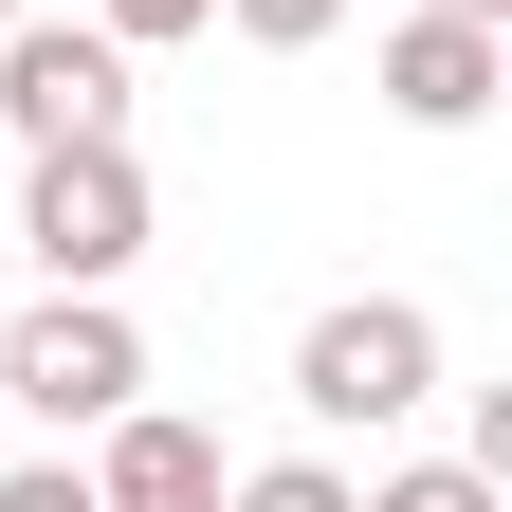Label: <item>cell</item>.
Returning <instances> with one entry per match:
<instances>
[{"mask_svg": "<svg viewBox=\"0 0 512 512\" xmlns=\"http://www.w3.org/2000/svg\"><path fill=\"white\" fill-rule=\"evenodd\" d=\"M293 403L330 421V439L421 421V403H439V311H421V293H330V311L293 330Z\"/></svg>", "mask_w": 512, "mask_h": 512, "instance_id": "6da1fadb", "label": "cell"}, {"mask_svg": "<svg viewBox=\"0 0 512 512\" xmlns=\"http://www.w3.org/2000/svg\"><path fill=\"white\" fill-rule=\"evenodd\" d=\"M19 256H37V293H110L128 256H147V165H128V128L19 165Z\"/></svg>", "mask_w": 512, "mask_h": 512, "instance_id": "7a4b0ae2", "label": "cell"}, {"mask_svg": "<svg viewBox=\"0 0 512 512\" xmlns=\"http://www.w3.org/2000/svg\"><path fill=\"white\" fill-rule=\"evenodd\" d=\"M0 403L55 421V439H92L110 403H147V330H128L110 293H37L19 330H0Z\"/></svg>", "mask_w": 512, "mask_h": 512, "instance_id": "3957f363", "label": "cell"}, {"mask_svg": "<svg viewBox=\"0 0 512 512\" xmlns=\"http://www.w3.org/2000/svg\"><path fill=\"white\" fill-rule=\"evenodd\" d=\"M0 128L19 147H110L128 128V37L110 19H0Z\"/></svg>", "mask_w": 512, "mask_h": 512, "instance_id": "277c9868", "label": "cell"}, {"mask_svg": "<svg viewBox=\"0 0 512 512\" xmlns=\"http://www.w3.org/2000/svg\"><path fill=\"white\" fill-rule=\"evenodd\" d=\"M494 92H512V19H439V0L384 19V110L403 128H476Z\"/></svg>", "mask_w": 512, "mask_h": 512, "instance_id": "5b68a950", "label": "cell"}, {"mask_svg": "<svg viewBox=\"0 0 512 512\" xmlns=\"http://www.w3.org/2000/svg\"><path fill=\"white\" fill-rule=\"evenodd\" d=\"M92 512H220V439L165 421V403H110L92 421Z\"/></svg>", "mask_w": 512, "mask_h": 512, "instance_id": "8992f818", "label": "cell"}, {"mask_svg": "<svg viewBox=\"0 0 512 512\" xmlns=\"http://www.w3.org/2000/svg\"><path fill=\"white\" fill-rule=\"evenodd\" d=\"M348 512H512V476H476V458H403V476H348Z\"/></svg>", "mask_w": 512, "mask_h": 512, "instance_id": "52a82bcc", "label": "cell"}, {"mask_svg": "<svg viewBox=\"0 0 512 512\" xmlns=\"http://www.w3.org/2000/svg\"><path fill=\"white\" fill-rule=\"evenodd\" d=\"M220 512H348V458H256L220 476Z\"/></svg>", "mask_w": 512, "mask_h": 512, "instance_id": "ba28073f", "label": "cell"}, {"mask_svg": "<svg viewBox=\"0 0 512 512\" xmlns=\"http://www.w3.org/2000/svg\"><path fill=\"white\" fill-rule=\"evenodd\" d=\"M220 19H238L256 55H311V37H330V19H348V0H220Z\"/></svg>", "mask_w": 512, "mask_h": 512, "instance_id": "9c48e42d", "label": "cell"}, {"mask_svg": "<svg viewBox=\"0 0 512 512\" xmlns=\"http://www.w3.org/2000/svg\"><path fill=\"white\" fill-rule=\"evenodd\" d=\"M92 19H110L128 55H165V37H220V0H92Z\"/></svg>", "mask_w": 512, "mask_h": 512, "instance_id": "30bf717a", "label": "cell"}, {"mask_svg": "<svg viewBox=\"0 0 512 512\" xmlns=\"http://www.w3.org/2000/svg\"><path fill=\"white\" fill-rule=\"evenodd\" d=\"M0 512H92V476H74V458H19V476H0Z\"/></svg>", "mask_w": 512, "mask_h": 512, "instance_id": "8fae6325", "label": "cell"}, {"mask_svg": "<svg viewBox=\"0 0 512 512\" xmlns=\"http://www.w3.org/2000/svg\"><path fill=\"white\" fill-rule=\"evenodd\" d=\"M439 19H512V0H439Z\"/></svg>", "mask_w": 512, "mask_h": 512, "instance_id": "7c38bea8", "label": "cell"}, {"mask_svg": "<svg viewBox=\"0 0 512 512\" xmlns=\"http://www.w3.org/2000/svg\"><path fill=\"white\" fill-rule=\"evenodd\" d=\"M0 19H19V0H0Z\"/></svg>", "mask_w": 512, "mask_h": 512, "instance_id": "4fadbf2b", "label": "cell"}]
</instances>
